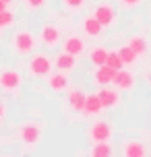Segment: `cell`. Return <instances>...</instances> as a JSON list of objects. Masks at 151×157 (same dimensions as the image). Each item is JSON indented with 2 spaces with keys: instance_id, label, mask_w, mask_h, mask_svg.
Instances as JSON below:
<instances>
[{
  "instance_id": "3",
  "label": "cell",
  "mask_w": 151,
  "mask_h": 157,
  "mask_svg": "<svg viewBox=\"0 0 151 157\" xmlns=\"http://www.w3.org/2000/svg\"><path fill=\"white\" fill-rule=\"evenodd\" d=\"M19 139H21V143L27 145V147H35V145L41 141V126L33 124V122L23 124L21 130H19Z\"/></svg>"
},
{
  "instance_id": "4",
  "label": "cell",
  "mask_w": 151,
  "mask_h": 157,
  "mask_svg": "<svg viewBox=\"0 0 151 157\" xmlns=\"http://www.w3.org/2000/svg\"><path fill=\"white\" fill-rule=\"evenodd\" d=\"M40 39L46 48H56L60 44V27L54 23H46L40 31Z\"/></svg>"
},
{
  "instance_id": "19",
  "label": "cell",
  "mask_w": 151,
  "mask_h": 157,
  "mask_svg": "<svg viewBox=\"0 0 151 157\" xmlns=\"http://www.w3.org/2000/svg\"><path fill=\"white\" fill-rule=\"evenodd\" d=\"M91 155L93 157H108V155H112V147L108 145V141L95 143V147L91 149Z\"/></svg>"
},
{
  "instance_id": "23",
  "label": "cell",
  "mask_w": 151,
  "mask_h": 157,
  "mask_svg": "<svg viewBox=\"0 0 151 157\" xmlns=\"http://www.w3.org/2000/svg\"><path fill=\"white\" fill-rule=\"evenodd\" d=\"M13 21H15V17H13V13L10 10H0V29H6V27H10L13 25Z\"/></svg>"
},
{
  "instance_id": "9",
  "label": "cell",
  "mask_w": 151,
  "mask_h": 157,
  "mask_svg": "<svg viewBox=\"0 0 151 157\" xmlns=\"http://www.w3.org/2000/svg\"><path fill=\"white\" fill-rule=\"evenodd\" d=\"M112 83H114L116 89H120V91H130V89L135 87V75L120 68V71H116V77H114Z\"/></svg>"
},
{
  "instance_id": "26",
  "label": "cell",
  "mask_w": 151,
  "mask_h": 157,
  "mask_svg": "<svg viewBox=\"0 0 151 157\" xmlns=\"http://www.w3.org/2000/svg\"><path fill=\"white\" fill-rule=\"evenodd\" d=\"M122 8H137L141 4V0H118Z\"/></svg>"
},
{
  "instance_id": "20",
  "label": "cell",
  "mask_w": 151,
  "mask_h": 157,
  "mask_svg": "<svg viewBox=\"0 0 151 157\" xmlns=\"http://www.w3.org/2000/svg\"><path fill=\"white\" fill-rule=\"evenodd\" d=\"M118 54H120V58H122V62H124V64H135V62H137V56H139V54H137V52H135V50H133L130 46L120 48V52H118Z\"/></svg>"
},
{
  "instance_id": "11",
  "label": "cell",
  "mask_w": 151,
  "mask_h": 157,
  "mask_svg": "<svg viewBox=\"0 0 151 157\" xmlns=\"http://www.w3.org/2000/svg\"><path fill=\"white\" fill-rule=\"evenodd\" d=\"M102 110H103V103L99 99V95L97 93L85 95V105H83L85 116H97V114H102Z\"/></svg>"
},
{
  "instance_id": "16",
  "label": "cell",
  "mask_w": 151,
  "mask_h": 157,
  "mask_svg": "<svg viewBox=\"0 0 151 157\" xmlns=\"http://www.w3.org/2000/svg\"><path fill=\"white\" fill-rule=\"evenodd\" d=\"M122 153L126 157H143L145 155V145L139 141H126L122 145Z\"/></svg>"
},
{
  "instance_id": "5",
  "label": "cell",
  "mask_w": 151,
  "mask_h": 157,
  "mask_svg": "<svg viewBox=\"0 0 151 157\" xmlns=\"http://www.w3.org/2000/svg\"><path fill=\"white\" fill-rule=\"evenodd\" d=\"M21 83H23V77H21V72H17V71H4L0 75V87H2L6 93L19 91Z\"/></svg>"
},
{
  "instance_id": "18",
  "label": "cell",
  "mask_w": 151,
  "mask_h": 157,
  "mask_svg": "<svg viewBox=\"0 0 151 157\" xmlns=\"http://www.w3.org/2000/svg\"><path fill=\"white\" fill-rule=\"evenodd\" d=\"M68 103H71V108L75 112H83V105H85V95L81 93V91H71V95H68Z\"/></svg>"
},
{
  "instance_id": "10",
  "label": "cell",
  "mask_w": 151,
  "mask_h": 157,
  "mask_svg": "<svg viewBox=\"0 0 151 157\" xmlns=\"http://www.w3.org/2000/svg\"><path fill=\"white\" fill-rule=\"evenodd\" d=\"M62 50L68 52V54H72V56H81L85 52V41H83V37H79V35H71V37L64 39Z\"/></svg>"
},
{
  "instance_id": "13",
  "label": "cell",
  "mask_w": 151,
  "mask_h": 157,
  "mask_svg": "<svg viewBox=\"0 0 151 157\" xmlns=\"http://www.w3.org/2000/svg\"><path fill=\"white\" fill-rule=\"evenodd\" d=\"M99 99H102L103 108H116L120 103V93L116 91V89H108V87H103V89H99Z\"/></svg>"
},
{
  "instance_id": "27",
  "label": "cell",
  "mask_w": 151,
  "mask_h": 157,
  "mask_svg": "<svg viewBox=\"0 0 151 157\" xmlns=\"http://www.w3.org/2000/svg\"><path fill=\"white\" fill-rule=\"evenodd\" d=\"M4 112H6V110H4V105H2V103H0V120H2V118H4Z\"/></svg>"
},
{
  "instance_id": "7",
  "label": "cell",
  "mask_w": 151,
  "mask_h": 157,
  "mask_svg": "<svg viewBox=\"0 0 151 157\" xmlns=\"http://www.w3.org/2000/svg\"><path fill=\"white\" fill-rule=\"evenodd\" d=\"M114 77H116V71L112 66H108V64H99V66H95V71H93V83L99 85V87L110 85L112 81H114Z\"/></svg>"
},
{
  "instance_id": "29",
  "label": "cell",
  "mask_w": 151,
  "mask_h": 157,
  "mask_svg": "<svg viewBox=\"0 0 151 157\" xmlns=\"http://www.w3.org/2000/svg\"><path fill=\"white\" fill-rule=\"evenodd\" d=\"M4 2H6V4H8V2H10V0H4Z\"/></svg>"
},
{
  "instance_id": "15",
  "label": "cell",
  "mask_w": 151,
  "mask_h": 157,
  "mask_svg": "<svg viewBox=\"0 0 151 157\" xmlns=\"http://www.w3.org/2000/svg\"><path fill=\"white\" fill-rule=\"evenodd\" d=\"M75 58H77V56L68 54V52H62V54L54 60V66L58 68V71H62V72H71L72 68H75V64H77Z\"/></svg>"
},
{
  "instance_id": "28",
  "label": "cell",
  "mask_w": 151,
  "mask_h": 157,
  "mask_svg": "<svg viewBox=\"0 0 151 157\" xmlns=\"http://www.w3.org/2000/svg\"><path fill=\"white\" fill-rule=\"evenodd\" d=\"M4 8H6V2H4V0H0V10H4Z\"/></svg>"
},
{
  "instance_id": "1",
  "label": "cell",
  "mask_w": 151,
  "mask_h": 157,
  "mask_svg": "<svg viewBox=\"0 0 151 157\" xmlns=\"http://www.w3.org/2000/svg\"><path fill=\"white\" fill-rule=\"evenodd\" d=\"M10 48H13V52L19 56H27L31 54L33 50L37 48V39H35V35L29 31H17L15 35H13V39H10Z\"/></svg>"
},
{
  "instance_id": "14",
  "label": "cell",
  "mask_w": 151,
  "mask_h": 157,
  "mask_svg": "<svg viewBox=\"0 0 151 157\" xmlns=\"http://www.w3.org/2000/svg\"><path fill=\"white\" fill-rule=\"evenodd\" d=\"M48 85H50V89H52V91H56V93H62V91H66V89H68L71 81L66 78V75H64L62 71H60V75H50Z\"/></svg>"
},
{
  "instance_id": "2",
  "label": "cell",
  "mask_w": 151,
  "mask_h": 157,
  "mask_svg": "<svg viewBox=\"0 0 151 157\" xmlns=\"http://www.w3.org/2000/svg\"><path fill=\"white\" fill-rule=\"evenodd\" d=\"M52 66H54V62L46 54H33V58L29 60V72L33 77H48Z\"/></svg>"
},
{
  "instance_id": "24",
  "label": "cell",
  "mask_w": 151,
  "mask_h": 157,
  "mask_svg": "<svg viewBox=\"0 0 151 157\" xmlns=\"http://www.w3.org/2000/svg\"><path fill=\"white\" fill-rule=\"evenodd\" d=\"M27 10H40L44 4H46V0H23Z\"/></svg>"
},
{
  "instance_id": "25",
  "label": "cell",
  "mask_w": 151,
  "mask_h": 157,
  "mask_svg": "<svg viewBox=\"0 0 151 157\" xmlns=\"http://www.w3.org/2000/svg\"><path fill=\"white\" fill-rule=\"evenodd\" d=\"M62 4L68 8V10H79V8L85 4V0H62Z\"/></svg>"
},
{
  "instance_id": "17",
  "label": "cell",
  "mask_w": 151,
  "mask_h": 157,
  "mask_svg": "<svg viewBox=\"0 0 151 157\" xmlns=\"http://www.w3.org/2000/svg\"><path fill=\"white\" fill-rule=\"evenodd\" d=\"M89 60H91V64H95V66L106 64V60H108V50L102 48V46L91 48V52H89Z\"/></svg>"
},
{
  "instance_id": "8",
  "label": "cell",
  "mask_w": 151,
  "mask_h": 157,
  "mask_svg": "<svg viewBox=\"0 0 151 157\" xmlns=\"http://www.w3.org/2000/svg\"><path fill=\"white\" fill-rule=\"evenodd\" d=\"M93 17H95V19L103 25V27H108V25L114 23V17H116V13H114V6H112V4H108V2H102V4H97V6H95V10H93Z\"/></svg>"
},
{
  "instance_id": "21",
  "label": "cell",
  "mask_w": 151,
  "mask_h": 157,
  "mask_svg": "<svg viewBox=\"0 0 151 157\" xmlns=\"http://www.w3.org/2000/svg\"><path fill=\"white\" fill-rule=\"evenodd\" d=\"M126 46H130V48H133V50H135V52H137L139 56H143L145 52H147V44H145V39H143V37H139V35L130 37Z\"/></svg>"
},
{
  "instance_id": "12",
  "label": "cell",
  "mask_w": 151,
  "mask_h": 157,
  "mask_svg": "<svg viewBox=\"0 0 151 157\" xmlns=\"http://www.w3.org/2000/svg\"><path fill=\"white\" fill-rule=\"evenodd\" d=\"M102 29H103V25L99 23L93 15L83 19V31H85L87 37H99V35H102Z\"/></svg>"
},
{
  "instance_id": "6",
  "label": "cell",
  "mask_w": 151,
  "mask_h": 157,
  "mask_svg": "<svg viewBox=\"0 0 151 157\" xmlns=\"http://www.w3.org/2000/svg\"><path fill=\"white\" fill-rule=\"evenodd\" d=\"M112 136V126L103 120H97L93 124L89 126V139L93 143H102V141H108Z\"/></svg>"
},
{
  "instance_id": "22",
  "label": "cell",
  "mask_w": 151,
  "mask_h": 157,
  "mask_svg": "<svg viewBox=\"0 0 151 157\" xmlns=\"http://www.w3.org/2000/svg\"><path fill=\"white\" fill-rule=\"evenodd\" d=\"M106 64H108V66H112L114 71H120V68L124 66V62H122L120 54H116V52H108V60H106Z\"/></svg>"
}]
</instances>
